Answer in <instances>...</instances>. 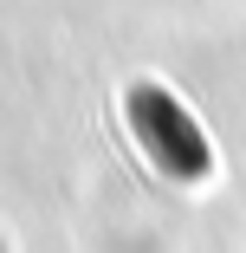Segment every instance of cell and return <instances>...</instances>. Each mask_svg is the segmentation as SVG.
Here are the masks:
<instances>
[{
	"mask_svg": "<svg viewBox=\"0 0 246 253\" xmlns=\"http://www.w3.org/2000/svg\"><path fill=\"white\" fill-rule=\"evenodd\" d=\"M0 253H7V247H0Z\"/></svg>",
	"mask_w": 246,
	"mask_h": 253,
	"instance_id": "1",
	"label": "cell"
}]
</instances>
